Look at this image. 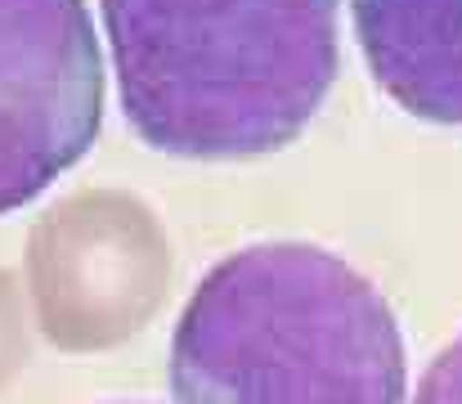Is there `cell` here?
Returning <instances> with one entry per match:
<instances>
[{"mask_svg": "<svg viewBox=\"0 0 462 404\" xmlns=\"http://www.w3.org/2000/svg\"><path fill=\"white\" fill-rule=\"evenodd\" d=\"M131 131L193 162L261 157L337 81V0H99Z\"/></svg>", "mask_w": 462, "mask_h": 404, "instance_id": "1", "label": "cell"}, {"mask_svg": "<svg viewBox=\"0 0 462 404\" xmlns=\"http://www.w3.org/2000/svg\"><path fill=\"white\" fill-rule=\"evenodd\" d=\"M180 404H404L400 324L341 257L256 243L211 269L171 337Z\"/></svg>", "mask_w": 462, "mask_h": 404, "instance_id": "2", "label": "cell"}, {"mask_svg": "<svg viewBox=\"0 0 462 404\" xmlns=\"http://www.w3.org/2000/svg\"><path fill=\"white\" fill-rule=\"evenodd\" d=\"M104 122V59L86 0H0V216L86 157Z\"/></svg>", "mask_w": 462, "mask_h": 404, "instance_id": "3", "label": "cell"}, {"mask_svg": "<svg viewBox=\"0 0 462 404\" xmlns=\"http://www.w3.org/2000/svg\"><path fill=\"white\" fill-rule=\"evenodd\" d=\"M171 274L153 216L126 198H72L32 239L41 328L68 351L113 346L144 328Z\"/></svg>", "mask_w": 462, "mask_h": 404, "instance_id": "4", "label": "cell"}, {"mask_svg": "<svg viewBox=\"0 0 462 404\" xmlns=\"http://www.w3.org/2000/svg\"><path fill=\"white\" fill-rule=\"evenodd\" d=\"M377 90L418 122L462 127V0H350Z\"/></svg>", "mask_w": 462, "mask_h": 404, "instance_id": "5", "label": "cell"}, {"mask_svg": "<svg viewBox=\"0 0 462 404\" xmlns=\"http://www.w3.org/2000/svg\"><path fill=\"white\" fill-rule=\"evenodd\" d=\"M413 404H462V337H454L422 373Z\"/></svg>", "mask_w": 462, "mask_h": 404, "instance_id": "6", "label": "cell"}, {"mask_svg": "<svg viewBox=\"0 0 462 404\" xmlns=\"http://www.w3.org/2000/svg\"><path fill=\"white\" fill-rule=\"evenodd\" d=\"M27 364V333H23V305L14 283L0 274V382H9Z\"/></svg>", "mask_w": 462, "mask_h": 404, "instance_id": "7", "label": "cell"}]
</instances>
